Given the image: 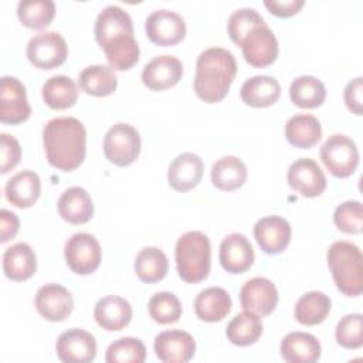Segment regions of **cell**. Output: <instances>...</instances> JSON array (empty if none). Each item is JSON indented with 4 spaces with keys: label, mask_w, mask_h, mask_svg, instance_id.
Instances as JSON below:
<instances>
[{
    "label": "cell",
    "mask_w": 363,
    "mask_h": 363,
    "mask_svg": "<svg viewBox=\"0 0 363 363\" xmlns=\"http://www.w3.org/2000/svg\"><path fill=\"white\" fill-rule=\"evenodd\" d=\"M43 143L48 163L62 172L79 167L86 153V132L74 116L50 119L43 129Z\"/></svg>",
    "instance_id": "1"
},
{
    "label": "cell",
    "mask_w": 363,
    "mask_h": 363,
    "mask_svg": "<svg viewBox=\"0 0 363 363\" xmlns=\"http://www.w3.org/2000/svg\"><path fill=\"white\" fill-rule=\"evenodd\" d=\"M235 74L237 62L231 51L221 47L206 48L196 61L194 92L207 104L218 102L228 94Z\"/></svg>",
    "instance_id": "2"
},
{
    "label": "cell",
    "mask_w": 363,
    "mask_h": 363,
    "mask_svg": "<svg viewBox=\"0 0 363 363\" xmlns=\"http://www.w3.org/2000/svg\"><path fill=\"white\" fill-rule=\"evenodd\" d=\"M326 257L336 288L346 296H359L363 292L360 248L349 241H335Z\"/></svg>",
    "instance_id": "3"
},
{
    "label": "cell",
    "mask_w": 363,
    "mask_h": 363,
    "mask_svg": "<svg viewBox=\"0 0 363 363\" xmlns=\"http://www.w3.org/2000/svg\"><path fill=\"white\" fill-rule=\"evenodd\" d=\"M174 258L179 277L197 284L208 277L211 268V245L208 237L201 231H187L176 242Z\"/></svg>",
    "instance_id": "4"
},
{
    "label": "cell",
    "mask_w": 363,
    "mask_h": 363,
    "mask_svg": "<svg viewBox=\"0 0 363 363\" xmlns=\"http://www.w3.org/2000/svg\"><path fill=\"white\" fill-rule=\"evenodd\" d=\"M140 135L129 123L119 122L112 125L104 136V155L116 166H128L136 160L140 153Z\"/></svg>",
    "instance_id": "5"
},
{
    "label": "cell",
    "mask_w": 363,
    "mask_h": 363,
    "mask_svg": "<svg viewBox=\"0 0 363 363\" xmlns=\"http://www.w3.org/2000/svg\"><path fill=\"white\" fill-rule=\"evenodd\" d=\"M320 159L335 177L345 179L354 173L359 164V150L354 140L343 133L330 135L320 147Z\"/></svg>",
    "instance_id": "6"
},
{
    "label": "cell",
    "mask_w": 363,
    "mask_h": 363,
    "mask_svg": "<svg viewBox=\"0 0 363 363\" xmlns=\"http://www.w3.org/2000/svg\"><path fill=\"white\" fill-rule=\"evenodd\" d=\"M64 257L72 272L78 275H88L99 267L102 250L92 234L75 233L65 241Z\"/></svg>",
    "instance_id": "7"
},
{
    "label": "cell",
    "mask_w": 363,
    "mask_h": 363,
    "mask_svg": "<svg viewBox=\"0 0 363 363\" xmlns=\"http://www.w3.org/2000/svg\"><path fill=\"white\" fill-rule=\"evenodd\" d=\"M238 45L242 50L244 60L255 68H265L278 57V40L265 21L252 27Z\"/></svg>",
    "instance_id": "8"
},
{
    "label": "cell",
    "mask_w": 363,
    "mask_h": 363,
    "mask_svg": "<svg viewBox=\"0 0 363 363\" xmlns=\"http://www.w3.org/2000/svg\"><path fill=\"white\" fill-rule=\"evenodd\" d=\"M68 45L57 31H43L33 35L27 44L28 61L41 69H52L64 64Z\"/></svg>",
    "instance_id": "9"
},
{
    "label": "cell",
    "mask_w": 363,
    "mask_h": 363,
    "mask_svg": "<svg viewBox=\"0 0 363 363\" xmlns=\"http://www.w3.org/2000/svg\"><path fill=\"white\" fill-rule=\"evenodd\" d=\"M145 31L149 40L157 45L169 47L180 43L186 35L184 18L172 10L152 11L145 20Z\"/></svg>",
    "instance_id": "10"
},
{
    "label": "cell",
    "mask_w": 363,
    "mask_h": 363,
    "mask_svg": "<svg viewBox=\"0 0 363 363\" xmlns=\"http://www.w3.org/2000/svg\"><path fill=\"white\" fill-rule=\"evenodd\" d=\"M31 108L27 101L24 85L16 77L4 75L0 79V121L17 125L27 121Z\"/></svg>",
    "instance_id": "11"
},
{
    "label": "cell",
    "mask_w": 363,
    "mask_h": 363,
    "mask_svg": "<svg viewBox=\"0 0 363 363\" xmlns=\"http://www.w3.org/2000/svg\"><path fill=\"white\" fill-rule=\"evenodd\" d=\"M288 184L303 197H318L326 189V176L311 157L295 160L286 173Z\"/></svg>",
    "instance_id": "12"
},
{
    "label": "cell",
    "mask_w": 363,
    "mask_h": 363,
    "mask_svg": "<svg viewBox=\"0 0 363 363\" xmlns=\"http://www.w3.org/2000/svg\"><path fill=\"white\" fill-rule=\"evenodd\" d=\"M240 303L244 311L267 316L278 303L277 286L265 277L251 278L241 286Z\"/></svg>",
    "instance_id": "13"
},
{
    "label": "cell",
    "mask_w": 363,
    "mask_h": 363,
    "mask_svg": "<svg viewBox=\"0 0 363 363\" xmlns=\"http://www.w3.org/2000/svg\"><path fill=\"white\" fill-rule=\"evenodd\" d=\"M55 350L65 363H89L96 356V340L89 332L72 328L60 335Z\"/></svg>",
    "instance_id": "14"
},
{
    "label": "cell",
    "mask_w": 363,
    "mask_h": 363,
    "mask_svg": "<svg viewBox=\"0 0 363 363\" xmlns=\"http://www.w3.org/2000/svg\"><path fill=\"white\" fill-rule=\"evenodd\" d=\"M34 303L37 312L51 322L67 319L74 308L71 292L60 284H45L38 288Z\"/></svg>",
    "instance_id": "15"
},
{
    "label": "cell",
    "mask_w": 363,
    "mask_h": 363,
    "mask_svg": "<svg viewBox=\"0 0 363 363\" xmlns=\"http://www.w3.org/2000/svg\"><path fill=\"white\" fill-rule=\"evenodd\" d=\"M155 353L164 363H186L196 353V342L189 332L173 329L160 332L155 337Z\"/></svg>",
    "instance_id": "16"
},
{
    "label": "cell",
    "mask_w": 363,
    "mask_h": 363,
    "mask_svg": "<svg viewBox=\"0 0 363 363\" xmlns=\"http://www.w3.org/2000/svg\"><path fill=\"white\" fill-rule=\"evenodd\" d=\"M183 77V64L173 55L153 57L142 69V82L152 91L174 86Z\"/></svg>",
    "instance_id": "17"
},
{
    "label": "cell",
    "mask_w": 363,
    "mask_h": 363,
    "mask_svg": "<svg viewBox=\"0 0 363 363\" xmlns=\"http://www.w3.org/2000/svg\"><path fill=\"white\" fill-rule=\"evenodd\" d=\"M254 237L265 254L275 255L288 247L291 241V225L281 216H267L255 223Z\"/></svg>",
    "instance_id": "18"
},
{
    "label": "cell",
    "mask_w": 363,
    "mask_h": 363,
    "mask_svg": "<svg viewBox=\"0 0 363 363\" xmlns=\"http://www.w3.org/2000/svg\"><path fill=\"white\" fill-rule=\"evenodd\" d=\"M218 258L227 272L242 274L248 271L254 262V248L244 234L233 233L223 238Z\"/></svg>",
    "instance_id": "19"
},
{
    "label": "cell",
    "mask_w": 363,
    "mask_h": 363,
    "mask_svg": "<svg viewBox=\"0 0 363 363\" xmlns=\"http://www.w3.org/2000/svg\"><path fill=\"white\" fill-rule=\"evenodd\" d=\"M204 164L200 156L191 152L177 155L167 170V182L177 191L194 189L203 177Z\"/></svg>",
    "instance_id": "20"
},
{
    "label": "cell",
    "mask_w": 363,
    "mask_h": 363,
    "mask_svg": "<svg viewBox=\"0 0 363 363\" xmlns=\"http://www.w3.org/2000/svg\"><path fill=\"white\" fill-rule=\"evenodd\" d=\"M99 47L104 50L109 67L118 71L130 69L138 62L140 54L133 31L118 33Z\"/></svg>",
    "instance_id": "21"
},
{
    "label": "cell",
    "mask_w": 363,
    "mask_h": 363,
    "mask_svg": "<svg viewBox=\"0 0 363 363\" xmlns=\"http://www.w3.org/2000/svg\"><path fill=\"white\" fill-rule=\"evenodd\" d=\"M94 318L105 330H122L132 319V306L122 296L108 295L96 302Z\"/></svg>",
    "instance_id": "22"
},
{
    "label": "cell",
    "mask_w": 363,
    "mask_h": 363,
    "mask_svg": "<svg viewBox=\"0 0 363 363\" xmlns=\"http://www.w3.org/2000/svg\"><path fill=\"white\" fill-rule=\"evenodd\" d=\"M41 180L40 176L33 170H21L11 176L6 186V199L18 208L31 207L40 197Z\"/></svg>",
    "instance_id": "23"
},
{
    "label": "cell",
    "mask_w": 363,
    "mask_h": 363,
    "mask_svg": "<svg viewBox=\"0 0 363 363\" xmlns=\"http://www.w3.org/2000/svg\"><path fill=\"white\" fill-rule=\"evenodd\" d=\"M60 216L71 224H85L94 216V203L88 191L79 186H72L62 191L57 201Z\"/></svg>",
    "instance_id": "24"
},
{
    "label": "cell",
    "mask_w": 363,
    "mask_h": 363,
    "mask_svg": "<svg viewBox=\"0 0 363 363\" xmlns=\"http://www.w3.org/2000/svg\"><path fill=\"white\" fill-rule=\"evenodd\" d=\"M281 356L288 363H313L320 357L319 340L306 332H291L281 342Z\"/></svg>",
    "instance_id": "25"
},
{
    "label": "cell",
    "mask_w": 363,
    "mask_h": 363,
    "mask_svg": "<svg viewBox=\"0 0 363 363\" xmlns=\"http://www.w3.org/2000/svg\"><path fill=\"white\" fill-rule=\"evenodd\" d=\"M37 257L27 242H16L3 254V271L11 281H26L35 274Z\"/></svg>",
    "instance_id": "26"
},
{
    "label": "cell",
    "mask_w": 363,
    "mask_h": 363,
    "mask_svg": "<svg viewBox=\"0 0 363 363\" xmlns=\"http://www.w3.org/2000/svg\"><path fill=\"white\" fill-rule=\"evenodd\" d=\"M240 95L244 104L252 108H265L278 101L281 95V85L274 77L255 75L244 81Z\"/></svg>",
    "instance_id": "27"
},
{
    "label": "cell",
    "mask_w": 363,
    "mask_h": 363,
    "mask_svg": "<svg viewBox=\"0 0 363 363\" xmlns=\"http://www.w3.org/2000/svg\"><path fill=\"white\" fill-rule=\"evenodd\" d=\"M231 298L224 288L208 286L194 299V312L204 322H220L231 311Z\"/></svg>",
    "instance_id": "28"
},
{
    "label": "cell",
    "mask_w": 363,
    "mask_h": 363,
    "mask_svg": "<svg viewBox=\"0 0 363 363\" xmlns=\"http://www.w3.org/2000/svg\"><path fill=\"white\" fill-rule=\"evenodd\" d=\"M285 136L292 146L308 149L320 140L322 126L313 115L298 113L286 121Z\"/></svg>",
    "instance_id": "29"
},
{
    "label": "cell",
    "mask_w": 363,
    "mask_h": 363,
    "mask_svg": "<svg viewBox=\"0 0 363 363\" xmlns=\"http://www.w3.org/2000/svg\"><path fill=\"white\" fill-rule=\"evenodd\" d=\"M79 88L94 96H108L115 92L118 78L112 67L95 64L84 68L78 75Z\"/></svg>",
    "instance_id": "30"
},
{
    "label": "cell",
    "mask_w": 363,
    "mask_h": 363,
    "mask_svg": "<svg viewBox=\"0 0 363 363\" xmlns=\"http://www.w3.org/2000/svg\"><path fill=\"white\" fill-rule=\"evenodd\" d=\"M247 180V167L237 156H223L211 166V183L223 190L231 191L241 187Z\"/></svg>",
    "instance_id": "31"
},
{
    "label": "cell",
    "mask_w": 363,
    "mask_h": 363,
    "mask_svg": "<svg viewBox=\"0 0 363 363\" xmlns=\"http://www.w3.org/2000/svg\"><path fill=\"white\" fill-rule=\"evenodd\" d=\"M94 31L96 43L101 45L109 37L118 33L133 31V23L130 16L123 9L115 4H109L104 7L96 16Z\"/></svg>",
    "instance_id": "32"
},
{
    "label": "cell",
    "mask_w": 363,
    "mask_h": 363,
    "mask_svg": "<svg viewBox=\"0 0 363 363\" xmlns=\"http://www.w3.org/2000/svg\"><path fill=\"white\" fill-rule=\"evenodd\" d=\"M169 269L166 254L157 247L142 248L135 258V272L142 282L153 284L162 281Z\"/></svg>",
    "instance_id": "33"
},
{
    "label": "cell",
    "mask_w": 363,
    "mask_h": 363,
    "mask_svg": "<svg viewBox=\"0 0 363 363\" xmlns=\"http://www.w3.org/2000/svg\"><path fill=\"white\" fill-rule=\"evenodd\" d=\"M330 298L320 291L303 294L295 303V319L301 325L322 323L330 312Z\"/></svg>",
    "instance_id": "34"
},
{
    "label": "cell",
    "mask_w": 363,
    "mask_h": 363,
    "mask_svg": "<svg viewBox=\"0 0 363 363\" xmlns=\"http://www.w3.org/2000/svg\"><path fill=\"white\" fill-rule=\"evenodd\" d=\"M262 333L261 318L252 312L244 311L235 315L227 325V339L235 346L254 345Z\"/></svg>",
    "instance_id": "35"
},
{
    "label": "cell",
    "mask_w": 363,
    "mask_h": 363,
    "mask_svg": "<svg viewBox=\"0 0 363 363\" xmlns=\"http://www.w3.org/2000/svg\"><path fill=\"white\" fill-rule=\"evenodd\" d=\"M291 101L299 108H318L325 102L326 88L313 75H301L289 85Z\"/></svg>",
    "instance_id": "36"
},
{
    "label": "cell",
    "mask_w": 363,
    "mask_h": 363,
    "mask_svg": "<svg viewBox=\"0 0 363 363\" xmlns=\"http://www.w3.org/2000/svg\"><path fill=\"white\" fill-rule=\"evenodd\" d=\"M78 88L65 75H54L43 85V99L52 109H67L77 102Z\"/></svg>",
    "instance_id": "37"
},
{
    "label": "cell",
    "mask_w": 363,
    "mask_h": 363,
    "mask_svg": "<svg viewBox=\"0 0 363 363\" xmlns=\"http://www.w3.org/2000/svg\"><path fill=\"white\" fill-rule=\"evenodd\" d=\"M54 14L55 4L52 0H20L17 4V17L28 28H45L52 21Z\"/></svg>",
    "instance_id": "38"
},
{
    "label": "cell",
    "mask_w": 363,
    "mask_h": 363,
    "mask_svg": "<svg viewBox=\"0 0 363 363\" xmlns=\"http://www.w3.org/2000/svg\"><path fill=\"white\" fill-rule=\"evenodd\" d=\"M147 311L150 318L160 325L176 323L182 316V303L179 298L172 292H157L147 303Z\"/></svg>",
    "instance_id": "39"
},
{
    "label": "cell",
    "mask_w": 363,
    "mask_h": 363,
    "mask_svg": "<svg viewBox=\"0 0 363 363\" xmlns=\"http://www.w3.org/2000/svg\"><path fill=\"white\" fill-rule=\"evenodd\" d=\"M146 347L140 339L121 337L109 345L105 360L108 363H143Z\"/></svg>",
    "instance_id": "40"
},
{
    "label": "cell",
    "mask_w": 363,
    "mask_h": 363,
    "mask_svg": "<svg viewBox=\"0 0 363 363\" xmlns=\"http://www.w3.org/2000/svg\"><path fill=\"white\" fill-rule=\"evenodd\" d=\"M336 342L345 349H359L363 345V315L347 313L336 325Z\"/></svg>",
    "instance_id": "41"
},
{
    "label": "cell",
    "mask_w": 363,
    "mask_h": 363,
    "mask_svg": "<svg viewBox=\"0 0 363 363\" xmlns=\"http://www.w3.org/2000/svg\"><path fill=\"white\" fill-rule=\"evenodd\" d=\"M335 225L347 234H359L363 228V208L357 200L340 203L333 213Z\"/></svg>",
    "instance_id": "42"
},
{
    "label": "cell",
    "mask_w": 363,
    "mask_h": 363,
    "mask_svg": "<svg viewBox=\"0 0 363 363\" xmlns=\"http://www.w3.org/2000/svg\"><path fill=\"white\" fill-rule=\"evenodd\" d=\"M264 23V18L255 9L242 7L233 11L227 21V31L233 43L238 45L241 38L255 26Z\"/></svg>",
    "instance_id": "43"
},
{
    "label": "cell",
    "mask_w": 363,
    "mask_h": 363,
    "mask_svg": "<svg viewBox=\"0 0 363 363\" xmlns=\"http://www.w3.org/2000/svg\"><path fill=\"white\" fill-rule=\"evenodd\" d=\"M0 155H1L0 173L6 174L13 167H16L20 162L21 147H20L18 140L9 133H1L0 135Z\"/></svg>",
    "instance_id": "44"
},
{
    "label": "cell",
    "mask_w": 363,
    "mask_h": 363,
    "mask_svg": "<svg viewBox=\"0 0 363 363\" xmlns=\"http://www.w3.org/2000/svg\"><path fill=\"white\" fill-rule=\"evenodd\" d=\"M362 94H363V78L357 77L352 79L343 92V99L346 106L356 115H362Z\"/></svg>",
    "instance_id": "45"
},
{
    "label": "cell",
    "mask_w": 363,
    "mask_h": 363,
    "mask_svg": "<svg viewBox=\"0 0 363 363\" xmlns=\"http://www.w3.org/2000/svg\"><path fill=\"white\" fill-rule=\"evenodd\" d=\"M305 4L303 0H265L264 6L268 11L278 17H291L296 14L302 6Z\"/></svg>",
    "instance_id": "46"
},
{
    "label": "cell",
    "mask_w": 363,
    "mask_h": 363,
    "mask_svg": "<svg viewBox=\"0 0 363 363\" xmlns=\"http://www.w3.org/2000/svg\"><path fill=\"white\" fill-rule=\"evenodd\" d=\"M20 228V220L17 214L3 208L0 211V242L4 244L11 240Z\"/></svg>",
    "instance_id": "47"
}]
</instances>
